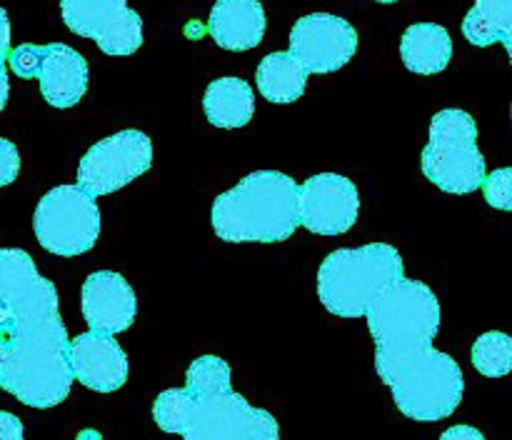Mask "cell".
I'll list each match as a JSON object with an SVG mask.
<instances>
[{"instance_id": "obj_1", "label": "cell", "mask_w": 512, "mask_h": 440, "mask_svg": "<svg viewBox=\"0 0 512 440\" xmlns=\"http://www.w3.org/2000/svg\"><path fill=\"white\" fill-rule=\"evenodd\" d=\"M440 320L443 310L433 288L408 278L368 310L375 370L393 393L400 413L415 423L450 418L465 395L460 363L433 345Z\"/></svg>"}, {"instance_id": "obj_2", "label": "cell", "mask_w": 512, "mask_h": 440, "mask_svg": "<svg viewBox=\"0 0 512 440\" xmlns=\"http://www.w3.org/2000/svg\"><path fill=\"white\" fill-rule=\"evenodd\" d=\"M70 338L55 285L23 248L0 250V388L28 408L65 403L73 388Z\"/></svg>"}, {"instance_id": "obj_3", "label": "cell", "mask_w": 512, "mask_h": 440, "mask_svg": "<svg viewBox=\"0 0 512 440\" xmlns=\"http://www.w3.org/2000/svg\"><path fill=\"white\" fill-rule=\"evenodd\" d=\"M233 370L220 355H200L185 373V388L155 398L153 420L183 440H280V425L233 390Z\"/></svg>"}, {"instance_id": "obj_4", "label": "cell", "mask_w": 512, "mask_h": 440, "mask_svg": "<svg viewBox=\"0 0 512 440\" xmlns=\"http://www.w3.org/2000/svg\"><path fill=\"white\" fill-rule=\"evenodd\" d=\"M210 223L225 243H283L300 225V185L280 170H255L215 198Z\"/></svg>"}, {"instance_id": "obj_5", "label": "cell", "mask_w": 512, "mask_h": 440, "mask_svg": "<svg viewBox=\"0 0 512 440\" xmlns=\"http://www.w3.org/2000/svg\"><path fill=\"white\" fill-rule=\"evenodd\" d=\"M405 280V263L398 248L368 243L360 248H338L318 268V298L330 315L355 320Z\"/></svg>"}, {"instance_id": "obj_6", "label": "cell", "mask_w": 512, "mask_h": 440, "mask_svg": "<svg viewBox=\"0 0 512 440\" xmlns=\"http://www.w3.org/2000/svg\"><path fill=\"white\" fill-rule=\"evenodd\" d=\"M420 168L443 193L470 195L483 188L488 165L478 148V125L468 110L445 108L430 118Z\"/></svg>"}, {"instance_id": "obj_7", "label": "cell", "mask_w": 512, "mask_h": 440, "mask_svg": "<svg viewBox=\"0 0 512 440\" xmlns=\"http://www.w3.org/2000/svg\"><path fill=\"white\" fill-rule=\"evenodd\" d=\"M100 215L95 195L75 185H58L38 200L33 233L40 248L58 258H78L95 248L100 238Z\"/></svg>"}, {"instance_id": "obj_8", "label": "cell", "mask_w": 512, "mask_h": 440, "mask_svg": "<svg viewBox=\"0 0 512 440\" xmlns=\"http://www.w3.org/2000/svg\"><path fill=\"white\" fill-rule=\"evenodd\" d=\"M153 165V143L143 130H120L95 143L78 165V185L95 198L118 193Z\"/></svg>"}, {"instance_id": "obj_9", "label": "cell", "mask_w": 512, "mask_h": 440, "mask_svg": "<svg viewBox=\"0 0 512 440\" xmlns=\"http://www.w3.org/2000/svg\"><path fill=\"white\" fill-rule=\"evenodd\" d=\"M60 18L70 33L113 58H128L143 45V18L128 0H60Z\"/></svg>"}, {"instance_id": "obj_10", "label": "cell", "mask_w": 512, "mask_h": 440, "mask_svg": "<svg viewBox=\"0 0 512 440\" xmlns=\"http://www.w3.org/2000/svg\"><path fill=\"white\" fill-rule=\"evenodd\" d=\"M290 53L315 75L338 73L358 53V30L333 13L303 15L290 30Z\"/></svg>"}, {"instance_id": "obj_11", "label": "cell", "mask_w": 512, "mask_h": 440, "mask_svg": "<svg viewBox=\"0 0 512 440\" xmlns=\"http://www.w3.org/2000/svg\"><path fill=\"white\" fill-rule=\"evenodd\" d=\"M360 218V190L338 173H318L300 185V225L315 235H343Z\"/></svg>"}, {"instance_id": "obj_12", "label": "cell", "mask_w": 512, "mask_h": 440, "mask_svg": "<svg viewBox=\"0 0 512 440\" xmlns=\"http://www.w3.org/2000/svg\"><path fill=\"white\" fill-rule=\"evenodd\" d=\"M80 308L90 330L118 335L138 318V295L115 270H95L85 278L80 290Z\"/></svg>"}, {"instance_id": "obj_13", "label": "cell", "mask_w": 512, "mask_h": 440, "mask_svg": "<svg viewBox=\"0 0 512 440\" xmlns=\"http://www.w3.org/2000/svg\"><path fill=\"white\" fill-rule=\"evenodd\" d=\"M70 368L75 380L95 393H115L128 383V353L120 348L115 335L80 333L70 340Z\"/></svg>"}, {"instance_id": "obj_14", "label": "cell", "mask_w": 512, "mask_h": 440, "mask_svg": "<svg viewBox=\"0 0 512 440\" xmlns=\"http://www.w3.org/2000/svg\"><path fill=\"white\" fill-rule=\"evenodd\" d=\"M40 60L35 80L40 83V95L50 108H73L88 93L90 68L88 60L63 43L40 45Z\"/></svg>"}, {"instance_id": "obj_15", "label": "cell", "mask_w": 512, "mask_h": 440, "mask_svg": "<svg viewBox=\"0 0 512 440\" xmlns=\"http://www.w3.org/2000/svg\"><path fill=\"white\" fill-rule=\"evenodd\" d=\"M268 18L260 0H218L210 10L208 33L223 50L245 53L263 43Z\"/></svg>"}, {"instance_id": "obj_16", "label": "cell", "mask_w": 512, "mask_h": 440, "mask_svg": "<svg viewBox=\"0 0 512 440\" xmlns=\"http://www.w3.org/2000/svg\"><path fill=\"white\" fill-rule=\"evenodd\" d=\"M400 58L415 75H438L453 60V38L438 23H415L400 38Z\"/></svg>"}, {"instance_id": "obj_17", "label": "cell", "mask_w": 512, "mask_h": 440, "mask_svg": "<svg viewBox=\"0 0 512 440\" xmlns=\"http://www.w3.org/2000/svg\"><path fill=\"white\" fill-rule=\"evenodd\" d=\"M308 75L310 70L305 68L298 55L290 50H278L260 60L258 70H255V85L268 103L290 105L298 103L305 95Z\"/></svg>"}, {"instance_id": "obj_18", "label": "cell", "mask_w": 512, "mask_h": 440, "mask_svg": "<svg viewBox=\"0 0 512 440\" xmlns=\"http://www.w3.org/2000/svg\"><path fill=\"white\" fill-rule=\"evenodd\" d=\"M205 118L223 130H238L253 120L255 115V93L248 80L225 75L213 80L203 95Z\"/></svg>"}, {"instance_id": "obj_19", "label": "cell", "mask_w": 512, "mask_h": 440, "mask_svg": "<svg viewBox=\"0 0 512 440\" xmlns=\"http://www.w3.org/2000/svg\"><path fill=\"white\" fill-rule=\"evenodd\" d=\"M463 33L478 48L505 43L512 35V0H475L463 20Z\"/></svg>"}, {"instance_id": "obj_20", "label": "cell", "mask_w": 512, "mask_h": 440, "mask_svg": "<svg viewBox=\"0 0 512 440\" xmlns=\"http://www.w3.org/2000/svg\"><path fill=\"white\" fill-rule=\"evenodd\" d=\"M473 368L485 378H505L512 373V335L490 330L473 343L470 350Z\"/></svg>"}, {"instance_id": "obj_21", "label": "cell", "mask_w": 512, "mask_h": 440, "mask_svg": "<svg viewBox=\"0 0 512 440\" xmlns=\"http://www.w3.org/2000/svg\"><path fill=\"white\" fill-rule=\"evenodd\" d=\"M485 203L495 210L512 213V168H498L488 173L483 185Z\"/></svg>"}, {"instance_id": "obj_22", "label": "cell", "mask_w": 512, "mask_h": 440, "mask_svg": "<svg viewBox=\"0 0 512 440\" xmlns=\"http://www.w3.org/2000/svg\"><path fill=\"white\" fill-rule=\"evenodd\" d=\"M20 173V153L8 138L0 140V185H10Z\"/></svg>"}, {"instance_id": "obj_23", "label": "cell", "mask_w": 512, "mask_h": 440, "mask_svg": "<svg viewBox=\"0 0 512 440\" xmlns=\"http://www.w3.org/2000/svg\"><path fill=\"white\" fill-rule=\"evenodd\" d=\"M23 435H25L23 423H20V420L15 418L13 413L3 410V413H0V438H3V440H23Z\"/></svg>"}, {"instance_id": "obj_24", "label": "cell", "mask_w": 512, "mask_h": 440, "mask_svg": "<svg viewBox=\"0 0 512 440\" xmlns=\"http://www.w3.org/2000/svg\"><path fill=\"white\" fill-rule=\"evenodd\" d=\"M440 440H485V435L473 425H453L440 435Z\"/></svg>"}, {"instance_id": "obj_25", "label": "cell", "mask_w": 512, "mask_h": 440, "mask_svg": "<svg viewBox=\"0 0 512 440\" xmlns=\"http://www.w3.org/2000/svg\"><path fill=\"white\" fill-rule=\"evenodd\" d=\"M78 440H100V433H95V430H83V433L78 435Z\"/></svg>"}, {"instance_id": "obj_26", "label": "cell", "mask_w": 512, "mask_h": 440, "mask_svg": "<svg viewBox=\"0 0 512 440\" xmlns=\"http://www.w3.org/2000/svg\"><path fill=\"white\" fill-rule=\"evenodd\" d=\"M505 50H508V55H510V65H512V35H510V38L508 40H505Z\"/></svg>"}, {"instance_id": "obj_27", "label": "cell", "mask_w": 512, "mask_h": 440, "mask_svg": "<svg viewBox=\"0 0 512 440\" xmlns=\"http://www.w3.org/2000/svg\"><path fill=\"white\" fill-rule=\"evenodd\" d=\"M373 3H383V5H393V3H400V0H373Z\"/></svg>"}, {"instance_id": "obj_28", "label": "cell", "mask_w": 512, "mask_h": 440, "mask_svg": "<svg viewBox=\"0 0 512 440\" xmlns=\"http://www.w3.org/2000/svg\"><path fill=\"white\" fill-rule=\"evenodd\" d=\"M510 118H512V108H510Z\"/></svg>"}]
</instances>
